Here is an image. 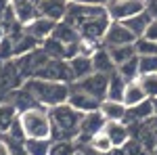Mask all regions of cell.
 Segmentation results:
<instances>
[{
    "label": "cell",
    "mask_w": 157,
    "mask_h": 155,
    "mask_svg": "<svg viewBox=\"0 0 157 155\" xmlns=\"http://www.w3.org/2000/svg\"><path fill=\"white\" fill-rule=\"evenodd\" d=\"M67 23H71L82 40H90V42H103L105 32L111 25V17L107 13V6L103 4H78V2H69L67 6V15L65 19Z\"/></svg>",
    "instance_id": "1"
},
{
    "label": "cell",
    "mask_w": 157,
    "mask_h": 155,
    "mask_svg": "<svg viewBox=\"0 0 157 155\" xmlns=\"http://www.w3.org/2000/svg\"><path fill=\"white\" fill-rule=\"evenodd\" d=\"M23 88L46 109H52V107H57V105L67 103L69 92H71V84L55 82V80H42V78H29V80H25Z\"/></svg>",
    "instance_id": "2"
},
{
    "label": "cell",
    "mask_w": 157,
    "mask_h": 155,
    "mask_svg": "<svg viewBox=\"0 0 157 155\" xmlns=\"http://www.w3.org/2000/svg\"><path fill=\"white\" fill-rule=\"evenodd\" d=\"M50 122H52V141L55 143H73L80 134V124L84 113L75 111L71 105L63 103L48 109Z\"/></svg>",
    "instance_id": "3"
},
{
    "label": "cell",
    "mask_w": 157,
    "mask_h": 155,
    "mask_svg": "<svg viewBox=\"0 0 157 155\" xmlns=\"http://www.w3.org/2000/svg\"><path fill=\"white\" fill-rule=\"evenodd\" d=\"M19 119L23 126L25 138H52V122L46 107L27 109L19 113Z\"/></svg>",
    "instance_id": "4"
},
{
    "label": "cell",
    "mask_w": 157,
    "mask_h": 155,
    "mask_svg": "<svg viewBox=\"0 0 157 155\" xmlns=\"http://www.w3.org/2000/svg\"><path fill=\"white\" fill-rule=\"evenodd\" d=\"M105 124H107V119L105 115L101 113V109L98 111H90V113H84V118H82V124H80V134L75 136V147H88L90 141H92V136H97L98 132L105 130Z\"/></svg>",
    "instance_id": "5"
},
{
    "label": "cell",
    "mask_w": 157,
    "mask_h": 155,
    "mask_svg": "<svg viewBox=\"0 0 157 155\" xmlns=\"http://www.w3.org/2000/svg\"><path fill=\"white\" fill-rule=\"evenodd\" d=\"M147 11V0H109L107 13L111 21H128Z\"/></svg>",
    "instance_id": "6"
},
{
    "label": "cell",
    "mask_w": 157,
    "mask_h": 155,
    "mask_svg": "<svg viewBox=\"0 0 157 155\" xmlns=\"http://www.w3.org/2000/svg\"><path fill=\"white\" fill-rule=\"evenodd\" d=\"M136 40H138V38L126 27V23H121V21H111V25L107 27L105 38H103L101 44L105 48H115V46H124V44H134Z\"/></svg>",
    "instance_id": "7"
},
{
    "label": "cell",
    "mask_w": 157,
    "mask_h": 155,
    "mask_svg": "<svg viewBox=\"0 0 157 155\" xmlns=\"http://www.w3.org/2000/svg\"><path fill=\"white\" fill-rule=\"evenodd\" d=\"M109 76H111V73L94 72V73H90L88 78L80 80V82H73V84H75L80 90L97 96L98 101H105V99H107V90H109Z\"/></svg>",
    "instance_id": "8"
},
{
    "label": "cell",
    "mask_w": 157,
    "mask_h": 155,
    "mask_svg": "<svg viewBox=\"0 0 157 155\" xmlns=\"http://www.w3.org/2000/svg\"><path fill=\"white\" fill-rule=\"evenodd\" d=\"M101 103L97 96L88 95L84 90H80L75 84H71V92H69V99H67V105H71L75 111L80 113H90V111H98L101 109Z\"/></svg>",
    "instance_id": "9"
},
{
    "label": "cell",
    "mask_w": 157,
    "mask_h": 155,
    "mask_svg": "<svg viewBox=\"0 0 157 155\" xmlns=\"http://www.w3.org/2000/svg\"><path fill=\"white\" fill-rule=\"evenodd\" d=\"M9 4L21 25H29L40 17V0H11Z\"/></svg>",
    "instance_id": "10"
},
{
    "label": "cell",
    "mask_w": 157,
    "mask_h": 155,
    "mask_svg": "<svg viewBox=\"0 0 157 155\" xmlns=\"http://www.w3.org/2000/svg\"><path fill=\"white\" fill-rule=\"evenodd\" d=\"M67 6H69V0H40V15L59 23L67 15Z\"/></svg>",
    "instance_id": "11"
},
{
    "label": "cell",
    "mask_w": 157,
    "mask_h": 155,
    "mask_svg": "<svg viewBox=\"0 0 157 155\" xmlns=\"http://www.w3.org/2000/svg\"><path fill=\"white\" fill-rule=\"evenodd\" d=\"M105 132L111 138L115 149H124V145L130 141V128H128L126 122H107L105 124Z\"/></svg>",
    "instance_id": "12"
},
{
    "label": "cell",
    "mask_w": 157,
    "mask_h": 155,
    "mask_svg": "<svg viewBox=\"0 0 157 155\" xmlns=\"http://www.w3.org/2000/svg\"><path fill=\"white\" fill-rule=\"evenodd\" d=\"M55 27H57V23L52 21V19H46V17H38V19H34L29 25H25V32L29 34V36H34L36 40H46V38L52 36V32H55Z\"/></svg>",
    "instance_id": "13"
},
{
    "label": "cell",
    "mask_w": 157,
    "mask_h": 155,
    "mask_svg": "<svg viewBox=\"0 0 157 155\" xmlns=\"http://www.w3.org/2000/svg\"><path fill=\"white\" fill-rule=\"evenodd\" d=\"M4 101H9V103H13L15 107H17V111L19 113H23V111H27V109H36V107H42L40 103H38L34 96L29 95L27 90H25L23 86L21 88H17V90H13L11 95H6V99Z\"/></svg>",
    "instance_id": "14"
},
{
    "label": "cell",
    "mask_w": 157,
    "mask_h": 155,
    "mask_svg": "<svg viewBox=\"0 0 157 155\" xmlns=\"http://www.w3.org/2000/svg\"><path fill=\"white\" fill-rule=\"evenodd\" d=\"M101 113L105 115L107 122H126L128 107H126V103H121V101L105 99V101L101 103Z\"/></svg>",
    "instance_id": "15"
},
{
    "label": "cell",
    "mask_w": 157,
    "mask_h": 155,
    "mask_svg": "<svg viewBox=\"0 0 157 155\" xmlns=\"http://www.w3.org/2000/svg\"><path fill=\"white\" fill-rule=\"evenodd\" d=\"M69 67H71V73H73V80L80 82L88 78L90 73H94V65H92V57H84V55H78L69 59Z\"/></svg>",
    "instance_id": "16"
},
{
    "label": "cell",
    "mask_w": 157,
    "mask_h": 155,
    "mask_svg": "<svg viewBox=\"0 0 157 155\" xmlns=\"http://www.w3.org/2000/svg\"><path fill=\"white\" fill-rule=\"evenodd\" d=\"M153 115H155V111H153V101H151V99H145L143 103H138V105H134V107H128L126 119H128V122H134V124H140V122H149Z\"/></svg>",
    "instance_id": "17"
},
{
    "label": "cell",
    "mask_w": 157,
    "mask_h": 155,
    "mask_svg": "<svg viewBox=\"0 0 157 155\" xmlns=\"http://www.w3.org/2000/svg\"><path fill=\"white\" fill-rule=\"evenodd\" d=\"M52 38H57L63 44H80V42H82L80 32H78L71 23H67V21H59V23H57L55 32H52Z\"/></svg>",
    "instance_id": "18"
},
{
    "label": "cell",
    "mask_w": 157,
    "mask_h": 155,
    "mask_svg": "<svg viewBox=\"0 0 157 155\" xmlns=\"http://www.w3.org/2000/svg\"><path fill=\"white\" fill-rule=\"evenodd\" d=\"M15 36V59L17 57H23V55H29L34 52L36 48H40V40H36L34 36H29L27 32H19V34H13Z\"/></svg>",
    "instance_id": "19"
},
{
    "label": "cell",
    "mask_w": 157,
    "mask_h": 155,
    "mask_svg": "<svg viewBox=\"0 0 157 155\" xmlns=\"http://www.w3.org/2000/svg\"><path fill=\"white\" fill-rule=\"evenodd\" d=\"M92 65H94V72H101V73H113L117 67L111 59V52L109 48H105L103 44L97 48V52L92 55Z\"/></svg>",
    "instance_id": "20"
},
{
    "label": "cell",
    "mask_w": 157,
    "mask_h": 155,
    "mask_svg": "<svg viewBox=\"0 0 157 155\" xmlns=\"http://www.w3.org/2000/svg\"><path fill=\"white\" fill-rule=\"evenodd\" d=\"M19 111L9 101H0V134H9L11 126L17 122Z\"/></svg>",
    "instance_id": "21"
},
{
    "label": "cell",
    "mask_w": 157,
    "mask_h": 155,
    "mask_svg": "<svg viewBox=\"0 0 157 155\" xmlns=\"http://www.w3.org/2000/svg\"><path fill=\"white\" fill-rule=\"evenodd\" d=\"M126 86H128V80L117 73V69L109 76V90H107V99L111 101H121L124 103V92H126Z\"/></svg>",
    "instance_id": "22"
},
{
    "label": "cell",
    "mask_w": 157,
    "mask_h": 155,
    "mask_svg": "<svg viewBox=\"0 0 157 155\" xmlns=\"http://www.w3.org/2000/svg\"><path fill=\"white\" fill-rule=\"evenodd\" d=\"M40 48L48 55L50 59H61V61H67V44L59 42L57 38H46L40 42Z\"/></svg>",
    "instance_id": "23"
},
{
    "label": "cell",
    "mask_w": 157,
    "mask_h": 155,
    "mask_svg": "<svg viewBox=\"0 0 157 155\" xmlns=\"http://www.w3.org/2000/svg\"><path fill=\"white\" fill-rule=\"evenodd\" d=\"M145 99H149V96L145 95V90H143V86H140V82H138V80L128 82L126 92H124V103H126V107H134V105L143 103Z\"/></svg>",
    "instance_id": "24"
},
{
    "label": "cell",
    "mask_w": 157,
    "mask_h": 155,
    "mask_svg": "<svg viewBox=\"0 0 157 155\" xmlns=\"http://www.w3.org/2000/svg\"><path fill=\"white\" fill-rule=\"evenodd\" d=\"M151 21H153V17L145 11V13H140V15H136V17H132V19H128V21H121V23H126V27H128L136 38H143L145 32H147V27L151 25Z\"/></svg>",
    "instance_id": "25"
},
{
    "label": "cell",
    "mask_w": 157,
    "mask_h": 155,
    "mask_svg": "<svg viewBox=\"0 0 157 155\" xmlns=\"http://www.w3.org/2000/svg\"><path fill=\"white\" fill-rule=\"evenodd\" d=\"M52 145V138H25V149L29 155H50Z\"/></svg>",
    "instance_id": "26"
},
{
    "label": "cell",
    "mask_w": 157,
    "mask_h": 155,
    "mask_svg": "<svg viewBox=\"0 0 157 155\" xmlns=\"http://www.w3.org/2000/svg\"><path fill=\"white\" fill-rule=\"evenodd\" d=\"M109 52H111V59H113V63H115V67H120L121 63H126V61H130V59L136 57L134 44H124V46L109 48Z\"/></svg>",
    "instance_id": "27"
},
{
    "label": "cell",
    "mask_w": 157,
    "mask_h": 155,
    "mask_svg": "<svg viewBox=\"0 0 157 155\" xmlns=\"http://www.w3.org/2000/svg\"><path fill=\"white\" fill-rule=\"evenodd\" d=\"M117 73L124 76L128 82H132V80H138L140 78V65H138V55L134 57V59L126 61V63H121L120 67H117Z\"/></svg>",
    "instance_id": "28"
},
{
    "label": "cell",
    "mask_w": 157,
    "mask_h": 155,
    "mask_svg": "<svg viewBox=\"0 0 157 155\" xmlns=\"http://www.w3.org/2000/svg\"><path fill=\"white\" fill-rule=\"evenodd\" d=\"M88 147H92L94 151H98V153H111L115 147H113V143H111V138L107 136V132H98L97 136H92V141H90V145Z\"/></svg>",
    "instance_id": "29"
},
{
    "label": "cell",
    "mask_w": 157,
    "mask_h": 155,
    "mask_svg": "<svg viewBox=\"0 0 157 155\" xmlns=\"http://www.w3.org/2000/svg\"><path fill=\"white\" fill-rule=\"evenodd\" d=\"M13 59H15V36L9 34V36L0 38V63H6Z\"/></svg>",
    "instance_id": "30"
},
{
    "label": "cell",
    "mask_w": 157,
    "mask_h": 155,
    "mask_svg": "<svg viewBox=\"0 0 157 155\" xmlns=\"http://www.w3.org/2000/svg\"><path fill=\"white\" fill-rule=\"evenodd\" d=\"M138 82H140V86H143V90H145V95L149 96V99H155L157 96V73L140 76Z\"/></svg>",
    "instance_id": "31"
},
{
    "label": "cell",
    "mask_w": 157,
    "mask_h": 155,
    "mask_svg": "<svg viewBox=\"0 0 157 155\" xmlns=\"http://www.w3.org/2000/svg\"><path fill=\"white\" fill-rule=\"evenodd\" d=\"M134 48H136V55L138 57H145V55H157V42H151L147 38H138L134 42Z\"/></svg>",
    "instance_id": "32"
},
{
    "label": "cell",
    "mask_w": 157,
    "mask_h": 155,
    "mask_svg": "<svg viewBox=\"0 0 157 155\" xmlns=\"http://www.w3.org/2000/svg\"><path fill=\"white\" fill-rule=\"evenodd\" d=\"M138 65H140V76L157 73V55H145V57H138Z\"/></svg>",
    "instance_id": "33"
},
{
    "label": "cell",
    "mask_w": 157,
    "mask_h": 155,
    "mask_svg": "<svg viewBox=\"0 0 157 155\" xmlns=\"http://www.w3.org/2000/svg\"><path fill=\"white\" fill-rule=\"evenodd\" d=\"M4 136L9 141V147H11V155H29L27 149H25V141H17V138L9 136V134H4Z\"/></svg>",
    "instance_id": "34"
},
{
    "label": "cell",
    "mask_w": 157,
    "mask_h": 155,
    "mask_svg": "<svg viewBox=\"0 0 157 155\" xmlns=\"http://www.w3.org/2000/svg\"><path fill=\"white\" fill-rule=\"evenodd\" d=\"M9 136L13 138H17V141H25V132H23V126H21V119L17 118V122L11 126V130H9Z\"/></svg>",
    "instance_id": "35"
},
{
    "label": "cell",
    "mask_w": 157,
    "mask_h": 155,
    "mask_svg": "<svg viewBox=\"0 0 157 155\" xmlns=\"http://www.w3.org/2000/svg\"><path fill=\"white\" fill-rule=\"evenodd\" d=\"M143 38L151 40V42H157V21H155V19L151 21L149 27H147V32H145V36H143Z\"/></svg>",
    "instance_id": "36"
},
{
    "label": "cell",
    "mask_w": 157,
    "mask_h": 155,
    "mask_svg": "<svg viewBox=\"0 0 157 155\" xmlns=\"http://www.w3.org/2000/svg\"><path fill=\"white\" fill-rule=\"evenodd\" d=\"M0 155H11V147L4 134H0Z\"/></svg>",
    "instance_id": "37"
},
{
    "label": "cell",
    "mask_w": 157,
    "mask_h": 155,
    "mask_svg": "<svg viewBox=\"0 0 157 155\" xmlns=\"http://www.w3.org/2000/svg\"><path fill=\"white\" fill-rule=\"evenodd\" d=\"M147 13L157 21V0H147Z\"/></svg>",
    "instance_id": "38"
},
{
    "label": "cell",
    "mask_w": 157,
    "mask_h": 155,
    "mask_svg": "<svg viewBox=\"0 0 157 155\" xmlns=\"http://www.w3.org/2000/svg\"><path fill=\"white\" fill-rule=\"evenodd\" d=\"M69 2H78V4H103V6H107L109 0H69Z\"/></svg>",
    "instance_id": "39"
},
{
    "label": "cell",
    "mask_w": 157,
    "mask_h": 155,
    "mask_svg": "<svg viewBox=\"0 0 157 155\" xmlns=\"http://www.w3.org/2000/svg\"><path fill=\"white\" fill-rule=\"evenodd\" d=\"M151 101H153V111H155V115H157V96H155V99H151Z\"/></svg>",
    "instance_id": "40"
},
{
    "label": "cell",
    "mask_w": 157,
    "mask_h": 155,
    "mask_svg": "<svg viewBox=\"0 0 157 155\" xmlns=\"http://www.w3.org/2000/svg\"><path fill=\"white\" fill-rule=\"evenodd\" d=\"M151 155H157V145L153 147V151H151Z\"/></svg>",
    "instance_id": "41"
},
{
    "label": "cell",
    "mask_w": 157,
    "mask_h": 155,
    "mask_svg": "<svg viewBox=\"0 0 157 155\" xmlns=\"http://www.w3.org/2000/svg\"><path fill=\"white\" fill-rule=\"evenodd\" d=\"M0 2H11V0H0Z\"/></svg>",
    "instance_id": "42"
}]
</instances>
